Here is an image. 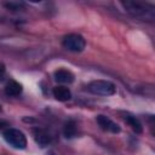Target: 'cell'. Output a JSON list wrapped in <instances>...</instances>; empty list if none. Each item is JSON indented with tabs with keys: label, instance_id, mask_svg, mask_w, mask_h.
Segmentation results:
<instances>
[{
	"label": "cell",
	"instance_id": "6da1fadb",
	"mask_svg": "<svg viewBox=\"0 0 155 155\" xmlns=\"http://www.w3.org/2000/svg\"><path fill=\"white\" fill-rule=\"evenodd\" d=\"M88 91L101 96H113L116 93V86L107 80H94L88 84Z\"/></svg>",
	"mask_w": 155,
	"mask_h": 155
},
{
	"label": "cell",
	"instance_id": "7a4b0ae2",
	"mask_svg": "<svg viewBox=\"0 0 155 155\" xmlns=\"http://www.w3.org/2000/svg\"><path fill=\"white\" fill-rule=\"evenodd\" d=\"M4 138L5 140L13 148L16 149H25L27 147V138L24 133L17 128H7L4 132Z\"/></svg>",
	"mask_w": 155,
	"mask_h": 155
},
{
	"label": "cell",
	"instance_id": "3957f363",
	"mask_svg": "<svg viewBox=\"0 0 155 155\" xmlns=\"http://www.w3.org/2000/svg\"><path fill=\"white\" fill-rule=\"evenodd\" d=\"M63 46L71 52H81L86 46V41L80 34H69L63 39Z\"/></svg>",
	"mask_w": 155,
	"mask_h": 155
},
{
	"label": "cell",
	"instance_id": "277c9868",
	"mask_svg": "<svg viewBox=\"0 0 155 155\" xmlns=\"http://www.w3.org/2000/svg\"><path fill=\"white\" fill-rule=\"evenodd\" d=\"M121 4L130 13H132L134 16H144L149 11L153 10V6H149L147 4L138 2V1H126V2H121Z\"/></svg>",
	"mask_w": 155,
	"mask_h": 155
},
{
	"label": "cell",
	"instance_id": "5b68a950",
	"mask_svg": "<svg viewBox=\"0 0 155 155\" xmlns=\"http://www.w3.org/2000/svg\"><path fill=\"white\" fill-rule=\"evenodd\" d=\"M97 122L99 125V127L107 132H111V133H119L121 131L120 126L117 124H115L113 120H110L109 117H107L105 115H98L97 116Z\"/></svg>",
	"mask_w": 155,
	"mask_h": 155
},
{
	"label": "cell",
	"instance_id": "8992f818",
	"mask_svg": "<svg viewBox=\"0 0 155 155\" xmlns=\"http://www.w3.org/2000/svg\"><path fill=\"white\" fill-rule=\"evenodd\" d=\"M52 93H53V97L59 102H67V101H69L71 98V92L65 86H56V87H53Z\"/></svg>",
	"mask_w": 155,
	"mask_h": 155
},
{
	"label": "cell",
	"instance_id": "52a82bcc",
	"mask_svg": "<svg viewBox=\"0 0 155 155\" xmlns=\"http://www.w3.org/2000/svg\"><path fill=\"white\" fill-rule=\"evenodd\" d=\"M54 79L61 84H71L74 81V75L67 69H58L54 71Z\"/></svg>",
	"mask_w": 155,
	"mask_h": 155
},
{
	"label": "cell",
	"instance_id": "ba28073f",
	"mask_svg": "<svg viewBox=\"0 0 155 155\" xmlns=\"http://www.w3.org/2000/svg\"><path fill=\"white\" fill-rule=\"evenodd\" d=\"M23 91V87L19 82L15 81V80H10L6 86H5V93L7 96H11V97H16V96H19Z\"/></svg>",
	"mask_w": 155,
	"mask_h": 155
},
{
	"label": "cell",
	"instance_id": "9c48e42d",
	"mask_svg": "<svg viewBox=\"0 0 155 155\" xmlns=\"http://www.w3.org/2000/svg\"><path fill=\"white\" fill-rule=\"evenodd\" d=\"M34 139H35V142L40 145V147H46V145H48V143H50V136L44 131V130H35L34 131Z\"/></svg>",
	"mask_w": 155,
	"mask_h": 155
},
{
	"label": "cell",
	"instance_id": "30bf717a",
	"mask_svg": "<svg viewBox=\"0 0 155 155\" xmlns=\"http://www.w3.org/2000/svg\"><path fill=\"white\" fill-rule=\"evenodd\" d=\"M125 121H126V124H127L136 133H142V132H143L142 124H140L139 120L136 119L134 116H132V115H130V114H126V115H125Z\"/></svg>",
	"mask_w": 155,
	"mask_h": 155
},
{
	"label": "cell",
	"instance_id": "8fae6325",
	"mask_svg": "<svg viewBox=\"0 0 155 155\" xmlns=\"http://www.w3.org/2000/svg\"><path fill=\"white\" fill-rule=\"evenodd\" d=\"M63 133L67 138H73L76 136V125L73 122V121H69L64 125V128H63Z\"/></svg>",
	"mask_w": 155,
	"mask_h": 155
},
{
	"label": "cell",
	"instance_id": "7c38bea8",
	"mask_svg": "<svg viewBox=\"0 0 155 155\" xmlns=\"http://www.w3.org/2000/svg\"><path fill=\"white\" fill-rule=\"evenodd\" d=\"M5 7L8 8V10H12V11H18V10H23L24 5L21 4V2H6Z\"/></svg>",
	"mask_w": 155,
	"mask_h": 155
},
{
	"label": "cell",
	"instance_id": "4fadbf2b",
	"mask_svg": "<svg viewBox=\"0 0 155 155\" xmlns=\"http://www.w3.org/2000/svg\"><path fill=\"white\" fill-rule=\"evenodd\" d=\"M4 73H5V65L2 63H0V78L4 75Z\"/></svg>",
	"mask_w": 155,
	"mask_h": 155
},
{
	"label": "cell",
	"instance_id": "5bb4252c",
	"mask_svg": "<svg viewBox=\"0 0 155 155\" xmlns=\"http://www.w3.org/2000/svg\"><path fill=\"white\" fill-rule=\"evenodd\" d=\"M6 125H7L6 122H4V121H0V128H2V127H4V126H6Z\"/></svg>",
	"mask_w": 155,
	"mask_h": 155
},
{
	"label": "cell",
	"instance_id": "9a60e30c",
	"mask_svg": "<svg viewBox=\"0 0 155 155\" xmlns=\"http://www.w3.org/2000/svg\"><path fill=\"white\" fill-rule=\"evenodd\" d=\"M0 111H1V105H0Z\"/></svg>",
	"mask_w": 155,
	"mask_h": 155
}]
</instances>
